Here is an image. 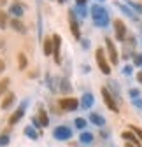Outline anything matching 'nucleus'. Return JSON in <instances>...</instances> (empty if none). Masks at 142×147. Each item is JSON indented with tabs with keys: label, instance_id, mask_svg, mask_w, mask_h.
Masks as SVG:
<instances>
[{
	"label": "nucleus",
	"instance_id": "f257e3e1",
	"mask_svg": "<svg viewBox=\"0 0 142 147\" xmlns=\"http://www.w3.org/2000/svg\"><path fill=\"white\" fill-rule=\"evenodd\" d=\"M90 14H91L93 25H95V26H98V28H105V26L109 25V21H111V18H109V11L105 9L103 5H100V4L91 5Z\"/></svg>",
	"mask_w": 142,
	"mask_h": 147
},
{
	"label": "nucleus",
	"instance_id": "f03ea898",
	"mask_svg": "<svg viewBox=\"0 0 142 147\" xmlns=\"http://www.w3.org/2000/svg\"><path fill=\"white\" fill-rule=\"evenodd\" d=\"M95 58H97V65H98L100 72L103 74V76H109L111 74V65H109V60H107V56H105V51L102 47H98L95 51Z\"/></svg>",
	"mask_w": 142,
	"mask_h": 147
},
{
	"label": "nucleus",
	"instance_id": "7ed1b4c3",
	"mask_svg": "<svg viewBox=\"0 0 142 147\" xmlns=\"http://www.w3.org/2000/svg\"><path fill=\"white\" fill-rule=\"evenodd\" d=\"M100 93H102V98H103V103L107 105L112 112H119V107H118V102H116V96L111 93V91L107 88H102L100 89Z\"/></svg>",
	"mask_w": 142,
	"mask_h": 147
},
{
	"label": "nucleus",
	"instance_id": "20e7f679",
	"mask_svg": "<svg viewBox=\"0 0 142 147\" xmlns=\"http://www.w3.org/2000/svg\"><path fill=\"white\" fill-rule=\"evenodd\" d=\"M68 25H70V33L74 35L76 40H81V28L77 23V18H76V11L70 9L68 11Z\"/></svg>",
	"mask_w": 142,
	"mask_h": 147
},
{
	"label": "nucleus",
	"instance_id": "39448f33",
	"mask_svg": "<svg viewBox=\"0 0 142 147\" xmlns=\"http://www.w3.org/2000/svg\"><path fill=\"white\" fill-rule=\"evenodd\" d=\"M105 51H107L109 54V60L112 65H118L119 63V54H118V49L112 42V39H109V37H105Z\"/></svg>",
	"mask_w": 142,
	"mask_h": 147
},
{
	"label": "nucleus",
	"instance_id": "423d86ee",
	"mask_svg": "<svg viewBox=\"0 0 142 147\" xmlns=\"http://www.w3.org/2000/svg\"><path fill=\"white\" fill-rule=\"evenodd\" d=\"M60 47H62V37L58 33L53 35V56H55V63L56 65H62V53H60Z\"/></svg>",
	"mask_w": 142,
	"mask_h": 147
},
{
	"label": "nucleus",
	"instance_id": "0eeeda50",
	"mask_svg": "<svg viewBox=\"0 0 142 147\" xmlns=\"http://www.w3.org/2000/svg\"><path fill=\"white\" fill-rule=\"evenodd\" d=\"M114 33H116V39L119 42H125L126 39V25L123 23V20H114Z\"/></svg>",
	"mask_w": 142,
	"mask_h": 147
},
{
	"label": "nucleus",
	"instance_id": "6e6552de",
	"mask_svg": "<svg viewBox=\"0 0 142 147\" xmlns=\"http://www.w3.org/2000/svg\"><path fill=\"white\" fill-rule=\"evenodd\" d=\"M53 137H55L56 140H70L72 138V130H70L68 126H58L55 128V131H53Z\"/></svg>",
	"mask_w": 142,
	"mask_h": 147
},
{
	"label": "nucleus",
	"instance_id": "1a4fd4ad",
	"mask_svg": "<svg viewBox=\"0 0 142 147\" xmlns=\"http://www.w3.org/2000/svg\"><path fill=\"white\" fill-rule=\"evenodd\" d=\"M77 107H79V100L77 98L68 96V98H62L60 100V109L65 110V112H72V110H76Z\"/></svg>",
	"mask_w": 142,
	"mask_h": 147
},
{
	"label": "nucleus",
	"instance_id": "9d476101",
	"mask_svg": "<svg viewBox=\"0 0 142 147\" xmlns=\"http://www.w3.org/2000/svg\"><path fill=\"white\" fill-rule=\"evenodd\" d=\"M9 14H12L14 18H21V16L25 14V4H21L20 0L12 2L11 7H9Z\"/></svg>",
	"mask_w": 142,
	"mask_h": 147
},
{
	"label": "nucleus",
	"instance_id": "9b49d317",
	"mask_svg": "<svg viewBox=\"0 0 142 147\" xmlns=\"http://www.w3.org/2000/svg\"><path fill=\"white\" fill-rule=\"evenodd\" d=\"M25 107H26V102H23V103H21V107H20V109H16L14 112H12V116L9 117V124H11V126H14L18 121H20V119L25 116Z\"/></svg>",
	"mask_w": 142,
	"mask_h": 147
},
{
	"label": "nucleus",
	"instance_id": "f8f14e48",
	"mask_svg": "<svg viewBox=\"0 0 142 147\" xmlns=\"http://www.w3.org/2000/svg\"><path fill=\"white\" fill-rule=\"evenodd\" d=\"M121 138L126 140V142H130V144H133L135 147H142V142L139 140V137H137L132 130H130V131H123V133H121Z\"/></svg>",
	"mask_w": 142,
	"mask_h": 147
},
{
	"label": "nucleus",
	"instance_id": "ddd939ff",
	"mask_svg": "<svg viewBox=\"0 0 142 147\" xmlns=\"http://www.w3.org/2000/svg\"><path fill=\"white\" fill-rule=\"evenodd\" d=\"M9 25H11L12 30L18 32V33H26V26H25V23L20 20V18H12V20L9 21Z\"/></svg>",
	"mask_w": 142,
	"mask_h": 147
},
{
	"label": "nucleus",
	"instance_id": "4468645a",
	"mask_svg": "<svg viewBox=\"0 0 142 147\" xmlns=\"http://www.w3.org/2000/svg\"><path fill=\"white\" fill-rule=\"evenodd\" d=\"M116 7H118L123 14H126L128 18H132V20H137V16H135V12L132 11V7H128V5H125V4H121V2H116Z\"/></svg>",
	"mask_w": 142,
	"mask_h": 147
},
{
	"label": "nucleus",
	"instance_id": "2eb2a0df",
	"mask_svg": "<svg viewBox=\"0 0 142 147\" xmlns=\"http://www.w3.org/2000/svg\"><path fill=\"white\" fill-rule=\"evenodd\" d=\"M93 102H95V98H93L91 93H84V95L81 96V107H82V109H90V107L93 105Z\"/></svg>",
	"mask_w": 142,
	"mask_h": 147
},
{
	"label": "nucleus",
	"instance_id": "dca6fc26",
	"mask_svg": "<svg viewBox=\"0 0 142 147\" xmlns=\"http://www.w3.org/2000/svg\"><path fill=\"white\" fill-rule=\"evenodd\" d=\"M42 51H44L46 56H51V54H53V37H46V39H44Z\"/></svg>",
	"mask_w": 142,
	"mask_h": 147
},
{
	"label": "nucleus",
	"instance_id": "f3484780",
	"mask_svg": "<svg viewBox=\"0 0 142 147\" xmlns=\"http://www.w3.org/2000/svg\"><path fill=\"white\" fill-rule=\"evenodd\" d=\"M14 100H16V95H14V93H5V95H4V100H2V109H4V110L9 109V107L14 103Z\"/></svg>",
	"mask_w": 142,
	"mask_h": 147
},
{
	"label": "nucleus",
	"instance_id": "a211bd4d",
	"mask_svg": "<svg viewBox=\"0 0 142 147\" xmlns=\"http://www.w3.org/2000/svg\"><path fill=\"white\" fill-rule=\"evenodd\" d=\"M90 121H91L95 126H98V128L105 126V119H103L100 114H97V112H91V114H90Z\"/></svg>",
	"mask_w": 142,
	"mask_h": 147
},
{
	"label": "nucleus",
	"instance_id": "6ab92c4d",
	"mask_svg": "<svg viewBox=\"0 0 142 147\" xmlns=\"http://www.w3.org/2000/svg\"><path fill=\"white\" fill-rule=\"evenodd\" d=\"M60 91L62 93H65V95H68V93H72V84H70V81L68 79H60Z\"/></svg>",
	"mask_w": 142,
	"mask_h": 147
},
{
	"label": "nucleus",
	"instance_id": "aec40b11",
	"mask_svg": "<svg viewBox=\"0 0 142 147\" xmlns=\"http://www.w3.org/2000/svg\"><path fill=\"white\" fill-rule=\"evenodd\" d=\"M37 119H39V123H41L42 128H47V126H49V117H47V112H46L44 109L39 110V117H37Z\"/></svg>",
	"mask_w": 142,
	"mask_h": 147
},
{
	"label": "nucleus",
	"instance_id": "412c9836",
	"mask_svg": "<svg viewBox=\"0 0 142 147\" xmlns=\"http://www.w3.org/2000/svg\"><path fill=\"white\" fill-rule=\"evenodd\" d=\"M26 65H28L26 54H25V53H20V54H18V68H20V70H25Z\"/></svg>",
	"mask_w": 142,
	"mask_h": 147
},
{
	"label": "nucleus",
	"instance_id": "4be33fe9",
	"mask_svg": "<svg viewBox=\"0 0 142 147\" xmlns=\"http://www.w3.org/2000/svg\"><path fill=\"white\" fill-rule=\"evenodd\" d=\"M7 25H9V12L0 11V30H5Z\"/></svg>",
	"mask_w": 142,
	"mask_h": 147
},
{
	"label": "nucleus",
	"instance_id": "5701e85b",
	"mask_svg": "<svg viewBox=\"0 0 142 147\" xmlns=\"http://www.w3.org/2000/svg\"><path fill=\"white\" fill-rule=\"evenodd\" d=\"M25 135H26L28 138H32V140H39L37 130H35V128H32V126H26V128H25Z\"/></svg>",
	"mask_w": 142,
	"mask_h": 147
},
{
	"label": "nucleus",
	"instance_id": "b1692460",
	"mask_svg": "<svg viewBox=\"0 0 142 147\" xmlns=\"http://www.w3.org/2000/svg\"><path fill=\"white\" fill-rule=\"evenodd\" d=\"M9 82H11L9 77L0 79V96H4V95H5V91H7V88H9Z\"/></svg>",
	"mask_w": 142,
	"mask_h": 147
},
{
	"label": "nucleus",
	"instance_id": "393cba45",
	"mask_svg": "<svg viewBox=\"0 0 142 147\" xmlns=\"http://www.w3.org/2000/svg\"><path fill=\"white\" fill-rule=\"evenodd\" d=\"M128 7H132L133 12L142 14V4H140V2H133V0H128Z\"/></svg>",
	"mask_w": 142,
	"mask_h": 147
},
{
	"label": "nucleus",
	"instance_id": "a878e982",
	"mask_svg": "<svg viewBox=\"0 0 142 147\" xmlns=\"http://www.w3.org/2000/svg\"><path fill=\"white\" fill-rule=\"evenodd\" d=\"M79 140H81L82 144H91V142H93V135H91L90 131H82L81 137H79Z\"/></svg>",
	"mask_w": 142,
	"mask_h": 147
},
{
	"label": "nucleus",
	"instance_id": "bb28decb",
	"mask_svg": "<svg viewBox=\"0 0 142 147\" xmlns=\"http://www.w3.org/2000/svg\"><path fill=\"white\" fill-rule=\"evenodd\" d=\"M74 124H76V128H77V130H84V128L88 126V123H86V119H84V117H76Z\"/></svg>",
	"mask_w": 142,
	"mask_h": 147
},
{
	"label": "nucleus",
	"instance_id": "cd10ccee",
	"mask_svg": "<svg viewBox=\"0 0 142 147\" xmlns=\"http://www.w3.org/2000/svg\"><path fill=\"white\" fill-rule=\"evenodd\" d=\"M76 14L79 16V18H86L88 16V11H86V5H76Z\"/></svg>",
	"mask_w": 142,
	"mask_h": 147
},
{
	"label": "nucleus",
	"instance_id": "c85d7f7f",
	"mask_svg": "<svg viewBox=\"0 0 142 147\" xmlns=\"http://www.w3.org/2000/svg\"><path fill=\"white\" fill-rule=\"evenodd\" d=\"M107 89H112V95H114L116 98H119V88H118V82L109 81V88H107Z\"/></svg>",
	"mask_w": 142,
	"mask_h": 147
},
{
	"label": "nucleus",
	"instance_id": "c756f323",
	"mask_svg": "<svg viewBox=\"0 0 142 147\" xmlns=\"http://www.w3.org/2000/svg\"><path fill=\"white\" fill-rule=\"evenodd\" d=\"M130 130H132V131H133V133L139 137V140L142 142V130H140V128H139V126H133V124H130Z\"/></svg>",
	"mask_w": 142,
	"mask_h": 147
},
{
	"label": "nucleus",
	"instance_id": "7c9ffc66",
	"mask_svg": "<svg viewBox=\"0 0 142 147\" xmlns=\"http://www.w3.org/2000/svg\"><path fill=\"white\" fill-rule=\"evenodd\" d=\"M133 65L142 67V54H133Z\"/></svg>",
	"mask_w": 142,
	"mask_h": 147
},
{
	"label": "nucleus",
	"instance_id": "2f4dec72",
	"mask_svg": "<svg viewBox=\"0 0 142 147\" xmlns=\"http://www.w3.org/2000/svg\"><path fill=\"white\" fill-rule=\"evenodd\" d=\"M9 145V137L7 135H0V147H5Z\"/></svg>",
	"mask_w": 142,
	"mask_h": 147
},
{
	"label": "nucleus",
	"instance_id": "473e14b6",
	"mask_svg": "<svg viewBox=\"0 0 142 147\" xmlns=\"http://www.w3.org/2000/svg\"><path fill=\"white\" fill-rule=\"evenodd\" d=\"M128 93H130V98H137V96H140V91H139L137 88H132Z\"/></svg>",
	"mask_w": 142,
	"mask_h": 147
},
{
	"label": "nucleus",
	"instance_id": "72a5a7b5",
	"mask_svg": "<svg viewBox=\"0 0 142 147\" xmlns=\"http://www.w3.org/2000/svg\"><path fill=\"white\" fill-rule=\"evenodd\" d=\"M132 103H133L137 109H142V98H140V96H137V98H132Z\"/></svg>",
	"mask_w": 142,
	"mask_h": 147
},
{
	"label": "nucleus",
	"instance_id": "f704fd0d",
	"mask_svg": "<svg viewBox=\"0 0 142 147\" xmlns=\"http://www.w3.org/2000/svg\"><path fill=\"white\" fill-rule=\"evenodd\" d=\"M132 70H133V67L132 65H126L125 68H123V74H125V76H132Z\"/></svg>",
	"mask_w": 142,
	"mask_h": 147
},
{
	"label": "nucleus",
	"instance_id": "c9c22d12",
	"mask_svg": "<svg viewBox=\"0 0 142 147\" xmlns=\"http://www.w3.org/2000/svg\"><path fill=\"white\" fill-rule=\"evenodd\" d=\"M32 124H33V126H35V128H42V126H41V123H39V119H37V117H32Z\"/></svg>",
	"mask_w": 142,
	"mask_h": 147
},
{
	"label": "nucleus",
	"instance_id": "e433bc0d",
	"mask_svg": "<svg viewBox=\"0 0 142 147\" xmlns=\"http://www.w3.org/2000/svg\"><path fill=\"white\" fill-rule=\"evenodd\" d=\"M4 70H5V61H4L2 58H0V74H2Z\"/></svg>",
	"mask_w": 142,
	"mask_h": 147
},
{
	"label": "nucleus",
	"instance_id": "4c0bfd02",
	"mask_svg": "<svg viewBox=\"0 0 142 147\" xmlns=\"http://www.w3.org/2000/svg\"><path fill=\"white\" fill-rule=\"evenodd\" d=\"M81 42H82V47H84V49L90 47V40H81Z\"/></svg>",
	"mask_w": 142,
	"mask_h": 147
},
{
	"label": "nucleus",
	"instance_id": "58836bf2",
	"mask_svg": "<svg viewBox=\"0 0 142 147\" xmlns=\"http://www.w3.org/2000/svg\"><path fill=\"white\" fill-rule=\"evenodd\" d=\"M86 2H88V0H76L77 5H86Z\"/></svg>",
	"mask_w": 142,
	"mask_h": 147
},
{
	"label": "nucleus",
	"instance_id": "ea45409f",
	"mask_svg": "<svg viewBox=\"0 0 142 147\" xmlns=\"http://www.w3.org/2000/svg\"><path fill=\"white\" fill-rule=\"evenodd\" d=\"M5 47V40L2 39V37H0V49H4Z\"/></svg>",
	"mask_w": 142,
	"mask_h": 147
},
{
	"label": "nucleus",
	"instance_id": "a19ab883",
	"mask_svg": "<svg viewBox=\"0 0 142 147\" xmlns=\"http://www.w3.org/2000/svg\"><path fill=\"white\" fill-rule=\"evenodd\" d=\"M137 81L142 84V72H139V74H137Z\"/></svg>",
	"mask_w": 142,
	"mask_h": 147
},
{
	"label": "nucleus",
	"instance_id": "79ce46f5",
	"mask_svg": "<svg viewBox=\"0 0 142 147\" xmlns=\"http://www.w3.org/2000/svg\"><path fill=\"white\" fill-rule=\"evenodd\" d=\"M5 4H7V0H0V7H4Z\"/></svg>",
	"mask_w": 142,
	"mask_h": 147
},
{
	"label": "nucleus",
	"instance_id": "37998d69",
	"mask_svg": "<svg viewBox=\"0 0 142 147\" xmlns=\"http://www.w3.org/2000/svg\"><path fill=\"white\" fill-rule=\"evenodd\" d=\"M126 147H135L133 144H130V142H126Z\"/></svg>",
	"mask_w": 142,
	"mask_h": 147
},
{
	"label": "nucleus",
	"instance_id": "c03bdc74",
	"mask_svg": "<svg viewBox=\"0 0 142 147\" xmlns=\"http://www.w3.org/2000/svg\"><path fill=\"white\" fill-rule=\"evenodd\" d=\"M56 2H58V4H63V2H65V0H56Z\"/></svg>",
	"mask_w": 142,
	"mask_h": 147
},
{
	"label": "nucleus",
	"instance_id": "a18cd8bd",
	"mask_svg": "<svg viewBox=\"0 0 142 147\" xmlns=\"http://www.w3.org/2000/svg\"><path fill=\"white\" fill-rule=\"evenodd\" d=\"M97 2H105V0H97Z\"/></svg>",
	"mask_w": 142,
	"mask_h": 147
}]
</instances>
